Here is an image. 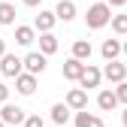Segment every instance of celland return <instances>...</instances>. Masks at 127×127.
I'll return each mask as SVG.
<instances>
[{
	"label": "cell",
	"mask_w": 127,
	"mask_h": 127,
	"mask_svg": "<svg viewBox=\"0 0 127 127\" xmlns=\"http://www.w3.org/2000/svg\"><path fill=\"white\" fill-rule=\"evenodd\" d=\"M121 52H124V55H127V42H124V45H121Z\"/></svg>",
	"instance_id": "obj_28"
},
{
	"label": "cell",
	"mask_w": 127,
	"mask_h": 127,
	"mask_svg": "<svg viewBox=\"0 0 127 127\" xmlns=\"http://www.w3.org/2000/svg\"><path fill=\"white\" fill-rule=\"evenodd\" d=\"M112 94H115V100H118V103H124V106H127V82L115 85V91H112Z\"/></svg>",
	"instance_id": "obj_21"
},
{
	"label": "cell",
	"mask_w": 127,
	"mask_h": 127,
	"mask_svg": "<svg viewBox=\"0 0 127 127\" xmlns=\"http://www.w3.org/2000/svg\"><path fill=\"white\" fill-rule=\"evenodd\" d=\"M82 70H85V64L76 61V58H70V61L61 67V73H64V79H67V82H79V79H82Z\"/></svg>",
	"instance_id": "obj_9"
},
{
	"label": "cell",
	"mask_w": 127,
	"mask_h": 127,
	"mask_svg": "<svg viewBox=\"0 0 127 127\" xmlns=\"http://www.w3.org/2000/svg\"><path fill=\"white\" fill-rule=\"evenodd\" d=\"M24 109L21 106H15V103H3L0 106V121L3 124H24Z\"/></svg>",
	"instance_id": "obj_5"
},
{
	"label": "cell",
	"mask_w": 127,
	"mask_h": 127,
	"mask_svg": "<svg viewBox=\"0 0 127 127\" xmlns=\"http://www.w3.org/2000/svg\"><path fill=\"white\" fill-rule=\"evenodd\" d=\"M33 39H36V30L33 27H27V24L15 27V42H18V45H30Z\"/></svg>",
	"instance_id": "obj_16"
},
{
	"label": "cell",
	"mask_w": 127,
	"mask_h": 127,
	"mask_svg": "<svg viewBox=\"0 0 127 127\" xmlns=\"http://www.w3.org/2000/svg\"><path fill=\"white\" fill-rule=\"evenodd\" d=\"M21 3H24V6H39L42 0H21Z\"/></svg>",
	"instance_id": "obj_25"
},
{
	"label": "cell",
	"mask_w": 127,
	"mask_h": 127,
	"mask_svg": "<svg viewBox=\"0 0 127 127\" xmlns=\"http://www.w3.org/2000/svg\"><path fill=\"white\" fill-rule=\"evenodd\" d=\"M24 127H45V121H42L39 115H27V118H24Z\"/></svg>",
	"instance_id": "obj_22"
},
{
	"label": "cell",
	"mask_w": 127,
	"mask_h": 127,
	"mask_svg": "<svg viewBox=\"0 0 127 127\" xmlns=\"http://www.w3.org/2000/svg\"><path fill=\"white\" fill-rule=\"evenodd\" d=\"M0 73L3 76H9V79H18L21 73H24V67H21V58H15V55H3L0 58Z\"/></svg>",
	"instance_id": "obj_6"
},
{
	"label": "cell",
	"mask_w": 127,
	"mask_h": 127,
	"mask_svg": "<svg viewBox=\"0 0 127 127\" xmlns=\"http://www.w3.org/2000/svg\"><path fill=\"white\" fill-rule=\"evenodd\" d=\"M91 52H94V49H91L88 39H76V42H73V58H76V61H82V64L91 61Z\"/></svg>",
	"instance_id": "obj_15"
},
{
	"label": "cell",
	"mask_w": 127,
	"mask_h": 127,
	"mask_svg": "<svg viewBox=\"0 0 127 127\" xmlns=\"http://www.w3.org/2000/svg\"><path fill=\"white\" fill-rule=\"evenodd\" d=\"M3 103H9V88L0 82V106H3Z\"/></svg>",
	"instance_id": "obj_23"
},
{
	"label": "cell",
	"mask_w": 127,
	"mask_h": 127,
	"mask_svg": "<svg viewBox=\"0 0 127 127\" xmlns=\"http://www.w3.org/2000/svg\"><path fill=\"white\" fill-rule=\"evenodd\" d=\"M0 127H6V124H3V121H0Z\"/></svg>",
	"instance_id": "obj_29"
},
{
	"label": "cell",
	"mask_w": 127,
	"mask_h": 127,
	"mask_svg": "<svg viewBox=\"0 0 127 127\" xmlns=\"http://www.w3.org/2000/svg\"><path fill=\"white\" fill-rule=\"evenodd\" d=\"M0 24H15V6L0 3Z\"/></svg>",
	"instance_id": "obj_19"
},
{
	"label": "cell",
	"mask_w": 127,
	"mask_h": 127,
	"mask_svg": "<svg viewBox=\"0 0 127 127\" xmlns=\"http://www.w3.org/2000/svg\"><path fill=\"white\" fill-rule=\"evenodd\" d=\"M73 124H76V127H103V118L94 115V112H88V109H82V112H76Z\"/></svg>",
	"instance_id": "obj_11"
},
{
	"label": "cell",
	"mask_w": 127,
	"mask_h": 127,
	"mask_svg": "<svg viewBox=\"0 0 127 127\" xmlns=\"http://www.w3.org/2000/svg\"><path fill=\"white\" fill-rule=\"evenodd\" d=\"M100 73H103V79H106V82H112V85L127 82V67H124V64H118V61H109Z\"/></svg>",
	"instance_id": "obj_3"
},
{
	"label": "cell",
	"mask_w": 127,
	"mask_h": 127,
	"mask_svg": "<svg viewBox=\"0 0 127 127\" xmlns=\"http://www.w3.org/2000/svg\"><path fill=\"white\" fill-rule=\"evenodd\" d=\"M97 106L103 109V112H112V109L118 106V100H115V94L106 88V91H100V94H97Z\"/></svg>",
	"instance_id": "obj_17"
},
{
	"label": "cell",
	"mask_w": 127,
	"mask_h": 127,
	"mask_svg": "<svg viewBox=\"0 0 127 127\" xmlns=\"http://www.w3.org/2000/svg\"><path fill=\"white\" fill-rule=\"evenodd\" d=\"M109 24H112V30H115L118 36H127V15H124V12H121V15H112Z\"/></svg>",
	"instance_id": "obj_20"
},
{
	"label": "cell",
	"mask_w": 127,
	"mask_h": 127,
	"mask_svg": "<svg viewBox=\"0 0 127 127\" xmlns=\"http://www.w3.org/2000/svg\"><path fill=\"white\" fill-rule=\"evenodd\" d=\"M3 55H6V39L0 36V58H3Z\"/></svg>",
	"instance_id": "obj_26"
},
{
	"label": "cell",
	"mask_w": 127,
	"mask_h": 127,
	"mask_svg": "<svg viewBox=\"0 0 127 127\" xmlns=\"http://www.w3.org/2000/svg\"><path fill=\"white\" fill-rule=\"evenodd\" d=\"M55 18L58 21H73L76 18V3L73 0H61V3L55 6Z\"/></svg>",
	"instance_id": "obj_12"
},
{
	"label": "cell",
	"mask_w": 127,
	"mask_h": 127,
	"mask_svg": "<svg viewBox=\"0 0 127 127\" xmlns=\"http://www.w3.org/2000/svg\"><path fill=\"white\" fill-rule=\"evenodd\" d=\"M109 21H112V9H109L106 3H94V6H88V12H85V24H88L91 30H100V27H106Z\"/></svg>",
	"instance_id": "obj_1"
},
{
	"label": "cell",
	"mask_w": 127,
	"mask_h": 127,
	"mask_svg": "<svg viewBox=\"0 0 127 127\" xmlns=\"http://www.w3.org/2000/svg\"><path fill=\"white\" fill-rule=\"evenodd\" d=\"M58 52V36L55 33H39V55H55Z\"/></svg>",
	"instance_id": "obj_14"
},
{
	"label": "cell",
	"mask_w": 127,
	"mask_h": 127,
	"mask_svg": "<svg viewBox=\"0 0 127 127\" xmlns=\"http://www.w3.org/2000/svg\"><path fill=\"white\" fill-rule=\"evenodd\" d=\"M52 121H55L58 127H64V124L70 121V109L64 106V103H55V106H52Z\"/></svg>",
	"instance_id": "obj_18"
},
{
	"label": "cell",
	"mask_w": 127,
	"mask_h": 127,
	"mask_svg": "<svg viewBox=\"0 0 127 127\" xmlns=\"http://www.w3.org/2000/svg\"><path fill=\"white\" fill-rule=\"evenodd\" d=\"M21 67H24L30 76H39V73L45 70V55H39V52H30L27 58H21Z\"/></svg>",
	"instance_id": "obj_7"
},
{
	"label": "cell",
	"mask_w": 127,
	"mask_h": 127,
	"mask_svg": "<svg viewBox=\"0 0 127 127\" xmlns=\"http://www.w3.org/2000/svg\"><path fill=\"white\" fill-rule=\"evenodd\" d=\"M124 3H127V0H106V6H109V9H112V6H124Z\"/></svg>",
	"instance_id": "obj_24"
},
{
	"label": "cell",
	"mask_w": 127,
	"mask_h": 127,
	"mask_svg": "<svg viewBox=\"0 0 127 127\" xmlns=\"http://www.w3.org/2000/svg\"><path fill=\"white\" fill-rule=\"evenodd\" d=\"M100 55H103L106 64H109V61H118V55H121V42H118V39H103Z\"/></svg>",
	"instance_id": "obj_13"
},
{
	"label": "cell",
	"mask_w": 127,
	"mask_h": 127,
	"mask_svg": "<svg viewBox=\"0 0 127 127\" xmlns=\"http://www.w3.org/2000/svg\"><path fill=\"white\" fill-rule=\"evenodd\" d=\"M15 91H18L21 97H30V94L36 91V76H30V73H21L18 79H15Z\"/></svg>",
	"instance_id": "obj_10"
},
{
	"label": "cell",
	"mask_w": 127,
	"mask_h": 127,
	"mask_svg": "<svg viewBox=\"0 0 127 127\" xmlns=\"http://www.w3.org/2000/svg\"><path fill=\"white\" fill-rule=\"evenodd\" d=\"M121 124L127 127V106H124V112H121Z\"/></svg>",
	"instance_id": "obj_27"
},
{
	"label": "cell",
	"mask_w": 127,
	"mask_h": 127,
	"mask_svg": "<svg viewBox=\"0 0 127 127\" xmlns=\"http://www.w3.org/2000/svg\"><path fill=\"white\" fill-rule=\"evenodd\" d=\"M103 82V73L94 67V64H85V70H82V79H79V88L88 91V88H100Z\"/></svg>",
	"instance_id": "obj_4"
},
{
	"label": "cell",
	"mask_w": 127,
	"mask_h": 127,
	"mask_svg": "<svg viewBox=\"0 0 127 127\" xmlns=\"http://www.w3.org/2000/svg\"><path fill=\"white\" fill-rule=\"evenodd\" d=\"M64 106H67L70 112H82V109H88V91H82V88H70Z\"/></svg>",
	"instance_id": "obj_2"
},
{
	"label": "cell",
	"mask_w": 127,
	"mask_h": 127,
	"mask_svg": "<svg viewBox=\"0 0 127 127\" xmlns=\"http://www.w3.org/2000/svg\"><path fill=\"white\" fill-rule=\"evenodd\" d=\"M55 24H58V18H55V12H49V9H39V15L33 18V30H39V33H52Z\"/></svg>",
	"instance_id": "obj_8"
}]
</instances>
